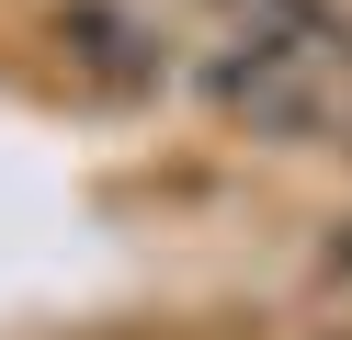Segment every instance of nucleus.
Wrapping results in <instances>:
<instances>
[{
	"label": "nucleus",
	"instance_id": "nucleus-1",
	"mask_svg": "<svg viewBox=\"0 0 352 340\" xmlns=\"http://www.w3.org/2000/svg\"><path fill=\"white\" fill-rule=\"evenodd\" d=\"M57 45H69V68H80V80L125 91V102H137V91H160V57H170V45L148 34L125 0H69V12H57Z\"/></svg>",
	"mask_w": 352,
	"mask_h": 340
}]
</instances>
